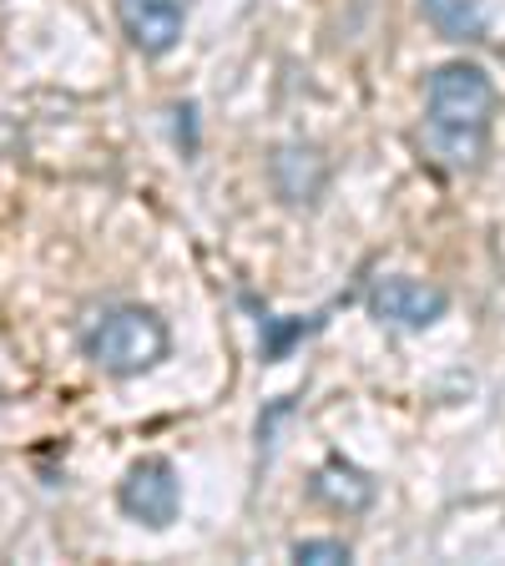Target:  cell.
Masks as SVG:
<instances>
[{
  "label": "cell",
  "mask_w": 505,
  "mask_h": 566,
  "mask_svg": "<svg viewBox=\"0 0 505 566\" xmlns=\"http://www.w3.org/2000/svg\"><path fill=\"white\" fill-rule=\"evenodd\" d=\"M167 344H172V334H167L162 318H157L152 308L127 304V308H106L92 329H86L82 349L96 369H106V375H117V379H131V375H141V369L162 365Z\"/></svg>",
  "instance_id": "cell-2"
},
{
  "label": "cell",
  "mask_w": 505,
  "mask_h": 566,
  "mask_svg": "<svg viewBox=\"0 0 505 566\" xmlns=\"http://www.w3.org/2000/svg\"><path fill=\"white\" fill-rule=\"evenodd\" d=\"M117 501H122V511H127L131 521H141V526H152V531L172 526V521H177V506H182V485H177L172 460L141 455L137 465L122 475Z\"/></svg>",
  "instance_id": "cell-3"
},
{
  "label": "cell",
  "mask_w": 505,
  "mask_h": 566,
  "mask_svg": "<svg viewBox=\"0 0 505 566\" xmlns=\"http://www.w3.org/2000/svg\"><path fill=\"white\" fill-rule=\"evenodd\" d=\"M495 82L475 61H445L424 86V153L445 172H475L491 147Z\"/></svg>",
  "instance_id": "cell-1"
},
{
  "label": "cell",
  "mask_w": 505,
  "mask_h": 566,
  "mask_svg": "<svg viewBox=\"0 0 505 566\" xmlns=\"http://www.w3.org/2000/svg\"><path fill=\"white\" fill-rule=\"evenodd\" d=\"M424 21L435 25L445 41H481L485 35V15L475 0H420Z\"/></svg>",
  "instance_id": "cell-7"
},
{
  "label": "cell",
  "mask_w": 505,
  "mask_h": 566,
  "mask_svg": "<svg viewBox=\"0 0 505 566\" xmlns=\"http://www.w3.org/2000/svg\"><path fill=\"white\" fill-rule=\"evenodd\" d=\"M308 491L329 511H365L369 501H375V481H369L359 465H349V460H329V465L314 475Z\"/></svg>",
  "instance_id": "cell-6"
},
{
  "label": "cell",
  "mask_w": 505,
  "mask_h": 566,
  "mask_svg": "<svg viewBox=\"0 0 505 566\" xmlns=\"http://www.w3.org/2000/svg\"><path fill=\"white\" fill-rule=\"evenodd\" d=\"M324 318H278V314H259V329H263V359H288L304 334H314Z\"/></svg>",
  "instance_id": "cell-8"
},
{
  "label": "cell",
  "mask_w": 505,
  "mask_h": 566,
  "mask_svg": "<svg viewBox=\"0 0 505 566\" xmlns=\"http://www.w3.org/2000/svg\"><path fill=\"white\" fill-rule=\"evenodd\" d=\"M294 562H349V546L344 542H298Z\"/></svg>",
  "instance_id": "cell-9"
},
{
  "label": "cell",
  "mask_w": 505,
  "mask_h": 566,
  "mask_svg": "<svg viewBox=\"0 0 505 566\" xmlns=\"http://www.w3.org/2000/svg\"><path fill=\"white\" fill-rule=\"evenodd\" d=\"M369 308H375V318L394 324V329H430V324L450 308V298H445V289H435V283L404 279V273H385V279H375V289H369Z\"/></svg>",
  "instance_id": "cell-4"
},
{
  "label": "cell",
  "mask_w": 505,
  "mask_h": 566,
  "mask_svg": "<svg viewBox=\"0 0 505 566\" xmlns=\"http://www.w3.org/2000/svg\"><path fill=\"white\" fill-rule=\"evenodd\" d=\"M122 31L141 56H167L182 41L188 25V0H117Z\"/></svg>",
  "instance_id": "cell-5"
}]
</instances>
